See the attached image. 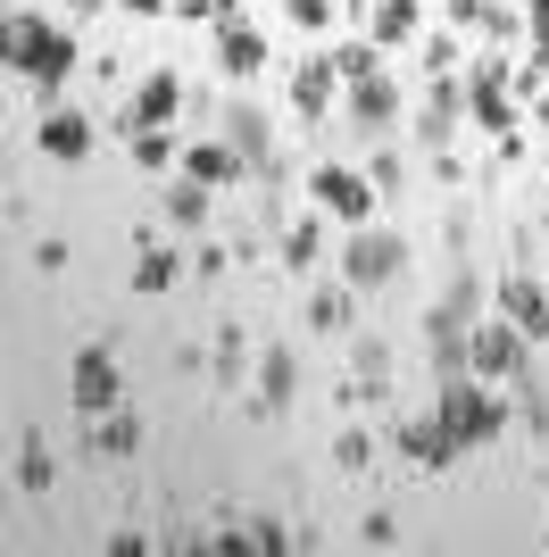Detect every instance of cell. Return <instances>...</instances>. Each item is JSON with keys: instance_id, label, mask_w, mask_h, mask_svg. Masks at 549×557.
Instances as JSON below:
<instances>
[{"instance_id": "35", "label": "cell", "mask_w": 549, "mask_h": 557, "mask_svg": "<svg viewBox=\"0 0 549 557\" xmlns=\"http://www.w3.org/2000/svg\"><path fill=\"white\" fill-rule=\"evenodd\" d=\"M350 367H358V383H383V374H391V349L383 342H358V349H350Z\"/></svg>"}, {"instance_id": "15", "label": "cell", "mask_w": 549, "mask_h": 557, "mask_svg": "<svg viewBox=\"0 0 549 557\" xmlns=\"http://www.w3.org/2000/svg\"><path fill=\"white\" fill-rule=\"evenodd\" d=\"M175 109H183V75L175 67H150L134 84V109L117 116V134H134V125H175Z\"/></svg>"}, {"instance_id": "26", "label": "cell", "mask_w": 549, "mask_h": 557, "mask_svg": "<svg viewBox=\"0 0 549 557\" xmlns=\"http://www.w3.org/2000/svg\"><path fill=\"white\" fill-rule=\"evenodd\" d=\"M350 317H358V292H350V283H325L317 300H308V333H350Z\"/></svg>"}, {"instance_id": "42", "label": "cell", "mask_w": 549, "mask_h": 557, "mask_svg": "<svg viewBox=\"0 0 549 557\" xmlns=\"http://www.w3.org/2000/svg\"><path fill=\"white\" fill-rule=\"evenodd\" d=\"M491 17V0H450V25H483Z\"/></svg>"}, {"instance_id": "17", "label": "cell", "mask_w": 549, "mask_h": 557, "mask_svg": "<svg viewBox=\"0 0 549 557\" xmlns=\"http://www.w3.org/2000/svg\"><path fill=\"white\" fill-rule=\"evenodd\" d=\"M491 308H500L508 325H525V342L541 349L549 342V292L533 275H500V292H491Z\"/></svg>"}, {"instance_id": "1", "label": "cell", "mask_w": 549, "mask_h": 557, "mask_svg": "<svg viewBox=\"0 0 549 557\" xmlns=\"http://www.w3.org/2000/svg\"><path fill=\"white\" fill-rule=\"evenodd\" d=\"M434 417L457 433V449H483V442H500V433H508L516 392L483 383V374H441V383H434Z\"/></svg>"}, {"instance_id": "14", "label": "cell", "mask_w": 549, "mask_h": 557, "mask_svg": "<svg viewBox=\"0 0 549 557\" xmlns=\"http://www.w3.org/2000/svg\"><path fill=\"white\" fill-rule=\"evenodd\" d=\"M333 100H342V67H333V50L300 59V67H292V109H300V125H325V116H333Z\"/></svg>"}, {"instance_id": "6", "label": "cell", "mask_w": 549, "mask_h": 557, "mask_svg": "<svg viewBox=\"0 0 549 557\" xmlns=\"http://www.w3.org/2000/svg\"><path fill=\"white\" fill-rule=\"evenodd\" d=\"M466 116H475L491 141H516V92H508V59H500V50L466 75Z\"/></svg>"}, {"instance_id": "8", "label": "cell", "mask_w": 549, "mask_h": 557, "mask_svg": "<svg viewBox=\"0 0 549 557\" xmlns=\"http://www.w3.org/2000/svg\"><path fill=\"white\" fill-rule=\"evenodd\" d=\"M308 200H317L333 225H366L383 191H375V175H358V166H317V175H308Z\"/></svg>"}, {"instance_id": "11", "label": "cell", "mask_w": 549, "mask_h": 557, "mask_svg": "<svg viewBox=\"0 0 549 557\" xmlns=\"http://www.w3.org/2000/svg\"><path fill=\"white\" fill-rule=\"evenodd\" d=\"M34 150H42V159H59V166H84L91 150H100V116H84V109H42Z\"/></svg>"}, {"instance_id": "19", "label": "cell", "mask_w": 549, "mask_h": 557, "mask_svg": "<svg viewBox=\"0 0 549 557\" xmlns=\"http://www.w3.org/2000/svg\"><path fill=\"white\" fill-rule=\"evenodd\" d=\"M217 67L233 75V84H251L258 67H267V42H258V25L233 9V17H217Z\"/></svg>"}, {"instance_id": "31", "label": "cell", "mask_w": 549, "mask_h": 557, "mask_svg": "<svg viewBox=\"0 0 549 557\" xmlns=\"http://www.w3.org/2000/svg\"><path fill=\"white\" fill-rule=\"evenodd\" d=\"M333 67H342V84H358V75H375V67H383V42H366V34H358V42H342V50H333Z\"/></svg>"}, {"instance_id": "34", "label": "cell", "mask_w": 549, "mask_h": 557, "mask_svg": "<svg viewBox=\"0 0 549 557\" xmlns=\"http://www.w3.org/2000/svg\"><path fill=\"white\" fill-rule=\"evenodd\" d=\"M283 17H292L300 34H325V25H333V0H283Z\"/></svg>"}, {"instance_id": "21", "label": "cell", "mask_w": 549, "mask_h": 557, "mask_svg": "<svg viewBox=\"0 0 549 557\" xmlns=\"http://www.w3.org/2000/svg\"><path fill=\"white\" fill-rule=\"evenodd\" d=\"M416 34H425V0H375V9H366V42L400 50V42H416Z\"/></svg>"}, {"instance_id": "23", "label": "cell", "mask_w": 549, "mask_h": 557, "mask_svg": "<svg viewBox=\"0 0 549 557\" xmlns=\"http://www.w3.org/2000/svg\"><path fill=\"white\" fill-rule=\"evenodd\" d=\"M159 200H167V225H175V233H200V225H208V209H217V191H208L200 175H175Z\"/></svg>"}, {"instance_id": "38", "label": "cell", "mask_w": 549, "mask_h": 557, "mask_svg": "<svg viewBox=\"0 0 549 557\" xmlns=\"http://www.w3.org/2000/svg\"><path fill=\"white\" fill-rule=\"evenodd\" d=\"M457 67V34H434V42H425V75H450Z\"/></svg>"}, {"instance_id": "43", "label": "cell", "mask_w": 549, "mask_h": 557, "mask_svg": "<svg viewBox=\"0 0 549 557\" xmlns=\"http://www.w3.org/2000/svg\"><path fill=\"white\" fill-rule=\"evenodd\" d=\"M125 17H175V0H117Z\"/></svg>"}, {"instance_id": "32", "label": "cell", "mask_w": 549, "mask_h": 557, "mask_svg": "<svg viewBox=\"0 0 549 557\" xmlns=\"http://www.w3.org/2000/svg\"><path fill=\"white\" fill-rule=\"evenodd\" d=\"M333 466H342V474H366V466H375V433H366V424H350L342 442H333Z\"/></svg>"}, {"instance_id": "22", "label": "cell", "mask_w": 549, "mask_h": 557, "mask_svg": "<svg viewBox=\"0 0 549 557\" xmlns=\"http://www.w3.org/2000/svg\"><path fill=\"white\" fill-rule=\"evenodd\" d=\"M125 159H134L142 175H167V166H183L175 125H134V134H125Z\"/></svg>"}, {"instance_id": "30", "label": "cell", "mask_w": 549, "mask_h": 557, "mask_svg": "<svg viewBox=\"0 0 549 557\" xmlns=\"http://www.w3.org/2000/svg\"><path fill=\"white\" fill-rule=\"evenodd\" d=\"M483 34H491V50H508V42H525V34H533V17H525V9H508V0H491Z\"/></svg>"}, {"instance_id": "12", "label": "cell", "mask_w": 549, "mask_h": 557, "mask_svg": "<svg viewBox=\"0 0 549 557\" xmlns=\"http://www.w3.org/2000/svg\"><path fill=\"white\" fill-rule=\"evenodd\" d=\"M342 116L358 134H391V125H400V84H391L383 67L358 75V84H342Z\"/></svg>"}, {"instance_id": "18", "label": "cell", "mask_w": 549, "mask_h": 557, "mask_svg": "<svg viewBox=\"0 0 549 557\" xmlns=\"http://www.w3.org/2000/svg\"><path fill=\"white\" fill-rule=\"evenodd\" d=\"M292 399H300V349L274 342L258 358V417H292Z\"/></svg>"}, {"instance_id": "24", "label": "cell", "mask_w": 549, "mask_h": 557, "mask_svg": "<svg viewBox=\"0 0 549 557\" xmlns=\"http://www.w3.org/2000/svg\"><path fill=\"white\" fill-rule=\"evenodd\" d=\"M192 267V258H175V250H159L150 233H142V267H134V292L142 300H159V292H175V275Z\"/></svg>"}, {"instance_id": "2", "label": "cell", "mask_w": 549, "mask_h": 557, "mask_svg": "<svg viewBox=\"0 0 549 557\" xmlns=\"http://www.w3.org/2000/svg\"><path fill=\"white\" fill-rule=\"evenodd\" d=\"M9 75H25L34 100H59V84L75 75V42L42 9H9Z\"/></svg>"}, {"instance_id": "40", "label": "cell", "mask_w": 549, "mask_h": 557, "mask_svg": "<svg viewBox=\"0 0 549 557\" xmlns=\"http://www.w3.org/2000/svg\"><path fill=\"white\" fill-rule=\"evenodd\" d=\"M366 175H375V191H400V150H375V166H366Z\"/></svg>"}, {"instance_id": "10", "label": "cell", "mask_w": 549, "mask_h": 557, "mask_svg": "<svg viewBox=\"0 0 549 557\" xmlns=\"http://www.w3.org/2000/svg\"><path fill=\"white\" fill-rule=\"evenodd\" d=\"M457 125H466V75H425V109H416V141L425 150H450Z\"/></svg>"}, {"instance_id": "37", "label": "cell", "mask_w": 549, "mask_h": 557, "mask_svg": "<svg viewBox=\"0 0 549 557\" xmlns=\"http://www.w3.org/2000/svg\"><path fill=\"white\" fill-rule=\"evenodd\" d=\"M358 541H366V549H391V541H400V516H391V508H375V516L358 524Z\"/></svg>"}, {"instance_id": "27", "label": "cell", "mask_w": 549, "mask_h": 557, "mask_svg": "<svg viewBox=\"0 0 549 557\" xmlns=\"http://www.w3.org/2000/svg\"><path fill=\"white\" fill-rule=\"evenodd\" d=\"M516 417H525L533 442H549V374H541V367L516 374Z\"/></svg>"}, {"instance_id": "20", "label": "cell", "mask_w": 549, "mask_h": 557, "mask_svg": "<svg viewBox=\"0 0 549 557\" xmlns=\"http://www.w3.org/2000/svg\"><path fill=\"white\" fill-rule=\"evenodd\" d=\"M84 449H91V458H134V449H142V417H134V408L84 417Z\"/></svg>"}, {"instance_id": "13", "label": "cell", "mask_w": 549, "mask_h": 557, "mask_svg": "<svg viewBox=\"0 0 549 557\" xmlns=\"http://www.w3.org/2000/svg\"><path fill=\"white\" fill-rule=\"evenodd\" d=\"M400 458H408L416 474H450V466L466 458V449H457V433L434 417V408H425V417H408V424H400Z\"/></svg>"}, {"instance_id": "41", "label": "cell", "mask_w": 549, "mask_h": 557, "mask_svg": "<svg viewBox=\"0 0 549 557\" xmlns=\"http://www.w3.org/2000/svg\"><path fill=\"white\" fill-rule=\"evenodd\" d=\"M68 258H75L68 242H34V267H42V275H59V267H68Z\"/></svg>"}, {"instance_id": "16", "label": "cell", "mask_w": 549, "mask_h": 557, "mask_svg": "<svg viewBox=\"0 0 549 557\" xmlns=\"http://www.w3.org/2000/svg\"><path fill=\"white\" fill-rule=\"evenodd\" d=\"M175 175H200L208 191H233L242 175H251V159H242L225 134H208V141H183V166H175Z\"/></svg>"}, {"instance_id": "36", "label": "cell", "mask_w": 549, "mask_h": 557, "mask_svg": "<svg viewBox=\"0 0 549 557\" xmlns=\"http://www.w3.org/2000/svg\"><path fill=\"white\" fill-rule=\"evenodd\" d=\"M233 9H242V0H175L183 25H217V17H233Z\"/></svg>"}, {"instance_id": "3", "label": "cell", "mask_w": 549, "mask_h": 557, "mask_svg": "<svg viewBox=\"0 0 549 557\" xmlns=\"http://www.w3.org/2000/svg\"><path fill=\"white\" fill-rule=\"evenodd\" d=\"M408 275V242L400 233H383V225H350V242H342V283L350 292H391V283Z\"/></svg>"}, {"instance_id": "4", "label": "cell", "mask_w": 549, "mask_h": 557, "mask_svg": "<svg viewBox=\"0 0 549 557\" xmlns=\"http://www.w3.org/2000/svg\"><path fill=\"white\" fill-rule=\"evenodd\" d=\"M68 399H75V417H109V408H125V367H117L109 342H84V349H75Z\"/></svg>"}, {"instance_id": "25", "label": "cell", "mask_w": 549, "mask_h": 557, "mask_svg": "<svg viewBox=\"0 0 549 557\" xmlns=\"http://www.w3.org/2000/svg\"><path fill=\"white\" fill-rule=\"evenodd\" d=\"M9 474H17V491H34V499L50 491L59 458H50V442H42V433H17V466H9Z\"/></svg>"}, {"instance_id": "33", "label": "cell", "mask_w": 549, "mask_h": 557, "mask_svg": "<svg viewBox=\"0 0 549 557\" xmlns=\"http://www.w3.org/2000/svg\"><path fill=\"white\" fill-rule=\"evenodd\" d=\"M450 308H457V317H483V275H475V267H457V275H450Z\"/></svg>"}, {"instance_id": "5", "label": "cell", "mask_w": 549, "mask_h": 557, "mask_svg": "<svg viewBox=\"0 0 549 557\" xmlns=\"http://www.w3.org/2000/svg\"><path fill=\"white\" fill-rule=\"evenodd\" d=\"M217 125H225V141L242 150V159H251V175H258V184H283V175H292V159L274 150V116H267V109H251V100H233V109L217 116Z\"/></svg>"}, {"instance_id": "39", "label": "cell", "mask_w": 549, "mask_h": 557, "mask_svg": "<svg viewBox=\"0 0 549 557\" xmlns=\"http://www.w3.org/2000/svg\"><path fill=\"white\" fill-rule=\"evenodd\" d=\"M100 549H109V557H150V549H159V541H150V533H109V541H100Z\"/></svg>"}, {"instance_id": "7", "label": "cell", "mask_w": 549, "mask_h": 557, "mask_svg": "<svg viewBox=\"0 0 549 557\" xmlns=\"http://www.w3.org/2000/svg\"><path fill=\"white\" fill-rule=\"evenodd\" d=\"M525 367H533L525 325H508L500 308H491V317H475V374H483V383H516Z\"/></svg>"}, {"instance_id": "9", "label": "cell", "mask_w": 549, "mask_h": 557, "mask_svg": "<svg viewBox=\"0 0 549 557\" xmlns=\"http://www.w3.org/2000/svg\"><path fill=\"white\" fill-rule=\"evenodd\" d=\"M425 358H434V383L441 374H475V317H457L450 300L425 308Z\"/></svg>"}, {"instance_id": "28", "label": "cell", "mask_w": 549, "mask_h": 557, "mask_svg": "<svg viewBox=\"0 0 549 557\" xmlns=\"http://www.w3.org/2000/svg\"><path fill=\"white\" fill-rule=\"evenodd\" d=\"M317 250H325L317 216H292V225H283V242H274V258H283L292 275H308V267H317Z\"/></svg>"}, {"instance_id": "29", "label": "cell", "mask_w": 549, "mask_h": 557, "mask_svg": "<svg viewBox=\"0 0 549 557\" xmlns=\"http://www.w3.org/2000/svg\"><path fill=\"white\" fill-rule=\"evenodd\" d=\"M208 358H217V383H242V367H251V342H242V325H217V349H208Z\"/></svg>"}]
</instances>
